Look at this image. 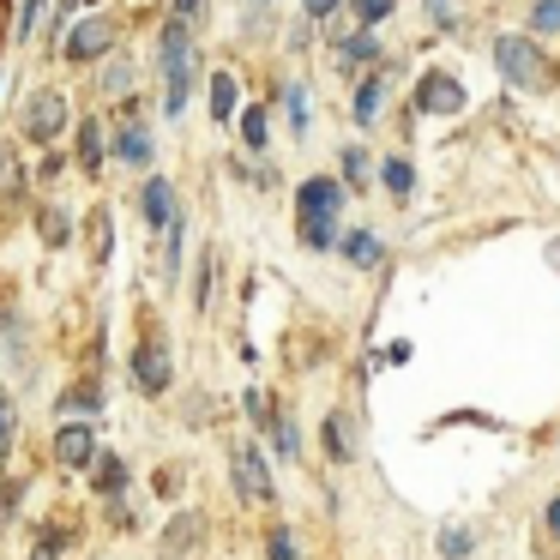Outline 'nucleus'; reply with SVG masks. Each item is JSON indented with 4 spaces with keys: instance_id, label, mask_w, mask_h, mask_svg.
<instances>
[{
    "instance_id": "1",
    "label": "nucleus",
    "mask_w": 560,
    "mask_h": 560,
    "mask_svg": "<svg viewBox=\"0 0 560 560\" xmlns=\"http://www.w3.org/2000/svg\"><path fill=\"white\" fill-rule=\"evenodd\" d=\"M199 31L187 19H163L158 31V79H163V121H182L187 115V97L199 85V49H194Z\"/></svg>"
},
{
    "instance_id": "2",
    "label": "nucleus",
    "mask_w": 560,
    "mask_h": 560,
    "mask_svg": "<svg viewBox=\"0 0 560 560\" xmlns=\"http://www.w3.org/2000/svg\"><path fill=\"white\" fill-rule=\"evenodd\" d=\"M494 73L506 79L512 91H530V97H542V91H555V61H548L542 37H530V31H500L494 37Z\"/></svg>"
},
{
    "instance_id": "3",
    "label": "nucleus",
    "mask_w": 560,
    "mask_h": 560,
    "mask_svg": "<svg viewBox=\"0 0 560 560\" xmlns=\"http://www.w3.org/2000/svg\"><path fill=\"white\" fill-rule=\"evenodd\" d=\"M115 43H121V25H115L109 13H85L67 25L61 37V61L85 67V61H103V55H115Z\"/></svg>"
},
{
    "instance_id": "4",
    "label": "nucleus",
    "mask_w": 560,
    "mask_h": 560,
    "mask_svg": "<svg viewBox=\"0 0 560 560\" xmlns=\"http://www.w3.org/2000/svg\"><path fill=\"white\" fill-rule=\"evenodd\" d=\"M464 103H470V91H464V79L446 73V67H428V73L416 79V91H410V109L416 115H434V121L464 115Z\"/></svg>"
},
{
    "instance_id": "5",
    "label": "nucleus",
    "mask_w": 560,
    "mask_h": 560,
    "mask_svg": "<svg viewBox=\"0 0 560 560\" xmlns=\"http://www.w3.org/2000/svg\"><path fill=\"white\" fill-rule=\"evenodd\" d=\"M19 133L31 139V145H55V139L67 133V97L61 91H31L25 103H19Z\"/></svg>"
},
{
    "instance_id": "6",
    "label": "nucleus",
    "mask_w": 560,
    "mask_h": 560,
    "mask_svg": "<svg viewBox=\"0 0 560 560\" xmlns=\"http://www.w3.org/2000/svg\"><path fill=\"white\" fill-rule=\"evenodd\" d=\"M115 158L127 170H151L158 163V139H151L145 115H139V97H121V109H115Z\"/></svg>"
},
{
    "instance_id": "7",
    "label": "nucleus",
    "mask_w": 560,
    "mask_h": 560,
    "mask_svg": "<svg viewBox=\"0 0 560 560\" xmlns=\"http://www.w3.org/2000/svg\"><path fill=\"white\" fill-rule=\"evenodd\" d=\"M230 476H235V494L254 500V506H271V500H278V488H271V464H266V452H259L254 440H235L230 446Z\"/></svg>"
},
{
    "instance_id": "8",
    "label": "nucleus",
    "mask_w": 560,
    "mask_h": 560,
    "mask_svg": "<svg viewBox=\"0 0 560 560\" xmlns=\"http://www.w3.org/2000/svg\"><path fill=\"white\" fill-rule=\"evenodd\" d=\"M380 61H386V43H380V31H368V25H355L350 37L331 43V73L338 79H362V73H374Z\"/></svg>"
},
{
    "instance_id": "9",
    "label": "nucleus",
    "mask_w": 560,
    "mask_h": 560,
    "mask_svg": "<svg viewBox=\"0 0 560 560\" xmlns=\"http://www.w3.org/2000/svg\"><path fill=\"white\" fill-rule=\"evenodd\" d=\"M343 199H350V187H343L338 175H307V182L295 187V223H338Z\"/></svg>"
},
{
    "instance_id": "10",
    "label": "nucleus",
    "mask_w": 560,
    "mask_h": 560,
    "mask_svg": "<svg viewBox=\"0 0 560 560\" xmlns=\"http://www.w3.org/2000/svg\"><path fill=\"white\" fill-rule=\"evenodd\" d=\"M398 79V67L392 61H380L374 73H362L355 79V97H350V121L355 127H380V109H386V85Z\"/></svg>"
},
{
    "instance_id": "11",
    "label": "nucleus",
    "mask_w": 560,
    "mask_h": 560,
    "mask_svg": "<svg viewBox=\"0 0 560 560\" xmlns=\"http://www.w3.org/2000/svg\"><path fill=\"white\" fill-rule=\"evenodd\" d=\"M127 368H133V386L151 392V398H158V392H170V380H175V362H170V350H163L158 338L139 343V350L127 355Z\"/></svg>"
},
{
    "instance_id": "12",
    "label": "nucleus",
    "mask_w": 560,
    "mask_h": 560,
    "mask_svg": "<svg viewBox=\"0 0 560 560\" xmlns=\"http://www.w3.org/2000/svg\"><path fill=\"white\" fill-rule=\"evenodd\" d=\"M97 434H91V422H67L61 434H55V458L67 464V470H91L97 464Z\"/></svg>"
},
{
    "instance_id": "13",
    "label": "nucleus",
    "mask_w": 560,
    "mask_h": 560,
    "mask_svg": "<svg viewBox=\"0 0 560 560\" xmlns=\"http://www.w3.org/2000/svg\"><path fill=\"white\" fill-rule=\"evenodd\" d=\"M175 211H182V199H175V182H170V175H151V182L139 187V218H145L151 230H170Z\"/></svg>"
},
{
    "instance_id": "14",
    "label": "nucleus",
    "mask_w": 560,
    "mask_h": 560,
    "mask_svg": "<svg viewBox=\"0 0 560 560\" xmlns=\"http://www.w3.org/2000/svg\"><path fill=\"white\" fill-rule=\"evenodd\" d=\"M199 542H206V512H175V518L163 524V560L194 555Z\"/></svg>"
},
{
    "instance_id": "15",
    "label": "nucleus",
    "mask_w": 560,
    "mask_h": 560,
    "mask_svg": "<svg viewBox=\"0 0 560 560\" xmlns=\"http://www.w3.org/2000/svg\"><path fill=\"white\" fill-rule=\"evenodd\" d=\"M211 121H218V127L242 121V79H235L230 67H218V73H211Z\"/></svg>"
},
{
    "instance_id": "16",
    "label": "nucleus",
    "mask_w": 560,
    "mask_h": 560,
    "mask_svg": "<svg viewBox=\"0 0 560 560\" xmlns=\"http://www.w3.org/2000/svg\"><path fill=\"white\" fill-rule=\"evenodd\" d=\"M283 115H290L295 139L314 133V91H307V79H290V85H283Z\"/></svg>"
},
{
    "instance_id": "17",
    "label": "nucleus",
    "mask_w": 560,
    "mask_h": 560,
    "mask_svg": "<svg viewBox=\"0 0 560 560\" xmlns=\"http://www.w3.org/2000/svg\"><path fill=\"white\" fill-rule=\"evenodd\" d=\"M235 133H242V145L254 151V158H266V145H271V103H247L242 121H235Z\"/></svg>"
},
{
    "instance_id": "18",
    "label": "nucleus",
    "mask_w": 560,
    "mask_h": 560,
    "mask_svg": "<svg viewBox=\"0 0 560 560\" xmlns=\"http://www.w3.org/2000/svg\"><path fill=\"white\" fill-rule=\"evenodd\" d=\"M103 158H109V139H103V121L97 115H79V170L97 175Z\"/></svg>"
},
{
    "instance_id": "19",
    "label": "nucleus",
    "mask_w": 560,
    "mask_h": 560,
    "mask_svg": "<svg viewBox=\"0 0 560 560\" xmlns=\"http://www.w3.org/2000/svg\"><path fill=\"white\" fill-rule=\"evenodd\" d=\"M271 458H283V464H302V428H295V416L278 404V416H271Z\"/></svg>"
},
{
    "instance_id": "20",
    "label": "nucleus",
    "mask_w": 560,
    "mask_h": 560,
    "mask_svg": "<svg viewBox=\"0 0 560 560\" xmlns=\"http://www.w3.org/2000/svg\"><path fill=\"white\" fill-rule=\"evenodd\" d=\"M319 434H326V458L331 464H350L355 458V428H350V416H343V410H331Z\"/></svg>"
},
{
    "instance_id": "21",
    "label": "nucleus",
    "mask_w": 560,
    "mask_h": 560,
    "mask_svg": "<svg viewBox=\"0 0 560 560\" xmlns=\"http://www.w3.org/2000/svg\"><path fill=\"white\" fill-rule=\"evenodd\" d=\"M91 488H97V494H121L127 488V458L121 452H97V464H91Z\"/></svg>"
},
{
    "instance_id": "22",
    "label": "nucleus",
    "mask_w": 560,
    "mask_h": 560,
    "mask_svg": "<svg viewBox=\"0 0 560 560\" xmlns=\"http://www.w3.org/2000/svg\"><path fill=\"white\" fill-rule=\"evenodd\" d=\"M422 13L434 19V31H446V37H458V31L470 25V0H422Z\"/></svg>"
},
{
    "instance_id": "23",
    "label": "nucleus",
    "mask_w": 560,
    "mask_h": 560,
    "mask_svg": "<svg viewBox=\"0 0 560 560\" xmlns=\"http://www.w3.org/2000/svg\"><path fill=\"white\" fill-rule=\"evenodd\" d=\"M338 247H343V259H350L355 271H374V266H380V254H386V247H380V235H368V230H350Z\"/></svg>"
},
{
    "instance_id": "24",
    "label": "nucleus",
    "mask_w": 560,
    "mask_h": 560,
    "mask_svg": "<svg viewBox=\"0 0 560 560\" xmlns=\"http://www.w3.org/2000/svg\"><path fill=\"white\" fill-rule=\"evenodd\" d=\"M61 416H97L103 410V386L97 380H79V386H67L61 392V404H55Z\"/></svg>"
},
{
    "instance_id": "25",
    "label": "nucleus",
    "mask_w": 560,
    "mask_h": 560,
    "mask_svg": "<svg viewBox=\"0 0 560 560\" xmlns=\"http://www.w3.org/2000/svg\"><path fill=\"white\" fill-rule=\"evenodd\" d=\"M380 187H386L392 199H410L416 194V163L410 158H386L380 163Z\"/></svg>"
},
{
    "instance_id": "26",
    "label": "nucleus",
    "mask_w": 560,
    "mask_h": 560,
    "mask_svg": "<svg viewBox=\"0 0 560 560\" xmlns=\"http://www.w3.org/2000/svg\"><path fill=\"white\" fill-rule=\"evenodd\" d=\"M55 0H19V25H13V43H31L43 25H49Z\"/></svg>"
},
{
    "instance_id": "27",
    "label": "nucleus",
    "mask_w": 560,
    "mask_h": 560,
    "mask_svg": "<svg viewBox=\"0 0 560 560\" xmlns=\"http://www.w3.org/2000/svg\"><path fill=\"white\" fill-rule=\"evenodd\" d=\"M133 85H139L133 61H127V55H109V61H103V91H109V97H133Z\"/></svg>"
},
{
    "instance_id": "28",
    "label": "nucleus",
    "mask_w": 560,
    "mask_h": 560,
    "mask_svg": "<svg viewBox=\"0 0 560 560\" xmlns=\"http://www.w3.org/2000/svg\"><path fill=\"white\" fill-rule=\"evenodd\" d=\"M440 555H446V560H470L476 555V530H470V524H458V518L440 524Z\"/></svg>"
},
{
    "instance_id": "29",
    "label": "nucleus",
    "mask_w": 560,
    "mask_h": 560,
    "mask_svg": "<svg viewBox=\"0 0 560 560\" xmlns=\"http://www.w3.org/2000/svg\"><path fill=\"white\" fill-rule=\"evenodd\" d=\"M338 163H343V187H355V194L374 182V158H368V145H343Z\"/></svg>"
},
{
    "instance_id": "30",
    "label": "nucleus",
    "mask_w": 560,
    "mask_h": 560,
    "mask_svg": "<svg viewBox=\"0 0 560 560\" xmlns=\"http://www.w3.org/2000/svg\"><path fill=\"white\" fill-rule=\"evenodd\" d=\"M79 536H73V524H61V518H49V524H37V555H49V560H61L67 548H73Z\"/></svg>"
},
{
    "instance_id": "31",
    "label": "nucleus",
    "mask_w": 560,
    "mask_h": 560,
    "mask_svg": "<svg viewBox=\"0 0 560 560\" xmlns=\"http://www.w3.org/2000/svg\"><path fill=\"white\" fill-rule=\"evenodd\" d=\"M37 235H43L49 247H67V242H73V218H67L61 206H43V211H37Z\"/></svg>"
},
{
    "instance_id": "32",
    "label": "nucleus",
    "mask_w": 560,
    "mask_h": 560,
    "mask_svg": "<svg viewBox=\"0 0 560 560\" xmlns=\"http://www.w3.org/2000/svg\"><path fill=\"white\" fill-rule=\"evenodd\" d=\"M266 25H278V0H242V31L259 37Z\"/></svg>"
},
{
    "instance_id": "33",
    "label": "nucleus",
    "mask_w": 560,
    "mask_h": 560,
    "mask_svg": "<svg viewBox=\"0 0 560 560\" xmlns=\"http://www.w3.org/2000/svg\"><path fill=\"white\" fill-rule=\"evenodd\" d=\"M350 13H355V25H368V31H380L392 13H398V0H350Z\"/></svg>"
},
{
    "instance_id": "34",
    "label": "nucleus",
    "mask_w": 560,
    "mask_h": 560,
    "mask_svg": "<svg viewBox=\"0 0 560 560\" xmlns=\"http://www.w3.org/2000/svg\"><path fill=\"white\" fill-rule=\"evenodd\" d=\"M530 37H560V0H536L530 7Z\"/></svg>"
},
{
    "instance_id": "35",
    "label": "nucleus",
    "mask_w": 560,
    "mask_h": 560,
    "mask_svg": "<svg viewBox=\"0 0 560 560\" xmlns=\"http://www.w3.org/2000/svg\"><path fill=\"white\" fill-rule=\"evenodd\" d=\"M242 410H247V422H254L259 434H266V428H271V416H278V404H271L266 392H242Z\"/></svg>"
},
{
    "instance_id": "36",
    "label": "nucleus",
    "mask_w": 560,
    "mask_h": 560,
    "mask_svg": "<svg viewBox=\"0 0 560 560\" xmlns=\"http://www.w3.org/2000/svg\"><path fill=\"white\" fill-rule=\"evenodd\" d=\"M266 560H302V548H295V536L283 530V524H271V536H266Z\"/></svg>"
},
{
    "instance_id": "37",
    "label": "nucleus",
    "mask_w": 560,
    "mask_h": 560,
    "mask_svg": "<svg viewBox=\"0 0 560 560\" xmlns=\"http://www.w3.org/2000/svg\"><path fill=\"white\" fill-rule=\"evenodd\" d=\"M109 242H115L109 211H91V259H109Z\"/></svg>"
},
{
    "instance_id": "38",
    "label": "nucleus",
    "mask_w": 560,
    "mask_h": 560,
    "mask_svg": "<svg viewBox=\"0 0 560 560\" xmlns=\"http://www.w3.org/2000/svg\"><path fill=\"white\" fill-rule=\"evenodd\" d=\"M19 500H25V482H0V524H13Z\"/></svg>"
},
{
    "instance_id": "39",
    "label": "nucleus",
    "mask_w": 560,
    "mask_h": 560,
    "mask_svg": "<svg viewBox=\"0 0 560 560\" xmlns=\"http://www.w3.org/2000/svg\"><path fill=\"white\" fill-rule=\"evenodd\" d=\"M170 13H175V19H187V25L199 31V25H206V0H170Z\"/></svg>"
},
{
    "instance_id": "40",
    "label": "nucleus",
    "mask_w": 560,
    "mask_h": 560,
    "mask_svg": "<svg viewBox=\"0 0 560 560\" xmlns=\"http://www.w3.org/2000/svg\"><path fill=\"white\" fill-rule=\"evenodd\" d=\"M338 7H350V0H302V19H314V25H326Z\"/></svg>"
},
{
    "instance_id": "41",
    "label": "nucleus",
    "mask_w": 560,
    "mask_h": 560,
    "mask_svg": "<svg viewBox=\"0 0 560 560\" xmlns=\"http://www.w3.org/2000/svg\"><path fill=\"white\" fill-rule=\"evenodd\" d=\"M13 428H19V416H13V398H0V458H7V446H13Z\"/></svg>"
},
{
    "instance_id": "42",
    "label": "nucleus",
    "mask_w": 560,
    "mask_h": 560,
    "mask_svg": "<svg viewBox=\"0 0 560 560\" xmlns=\"http://www.w3.org/2000/svg\"><path fill=\"white\" fill-rule=\"evenodd\" d=\"M109 524H115V530H133V506H121V500H115V506H109Z\"/></svg>"
},
{
    "instance_id": "43",
    "label": "nucleus",
    "mask_w": 560,
    "mask_h": 560,
    "mask_svg": "<svg viewBox=\"0 0 560 560\" xmlns=\"http://www.w3.org/2000/svg\"><path fill=\"white\" fill-rule=\"evenodd\" d=\"M542 524H548V536H560V494L548 500V512H542Z\"/></svg>"
},
{
    "instance_id": "44",
    "label": "nucleus",
    "mask_w": 560,
    "mask_h": 560,
    "mask_svg": "<svg viewBox=\"0 0 560 560\" xmlns=\"http://www.w3.org/2000/svg\"><path fill=\"white\" fill-rule=\"evenodd\" d=\"M548 259H555V266H560V242H548Z\"/></svg>"
},
{
    "instance_id": "45",
    "label": "nucleus",
    "mask_w": 560,
    "mask_h": 560,
    "mask_svg": "<svg viewBox=\"0 0 560 560\" xmlns=\"http://www.w3.org/2000/svg\"><path fill=\"white\" fill-rule=\"evenodd\" d=\"M37 560H49V555H37Z\"/></svg>"
}]
</instances>
